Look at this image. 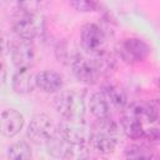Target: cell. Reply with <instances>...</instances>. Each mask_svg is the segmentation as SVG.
Masks as SVG:
<instances>
[{"label": "cell", "mask_w": 160, "mask_h": 160, "mask_svg": "<svg viewBox=\"0 0 160 160\" xmlns=\"http://www.w3.org/2000/svg\"><path fill=\"white\" fill-rule=\"evenodd\" d=\"M54 106L56 111L70 122H81L85 118V101L78 91L60 90L54 98Z\"/></svg>", "instance_id": "obj_1"}, {"label": "cell", "mask_w": 160, "mask_h": 160, "mask_svg": "<svg viewBox=\"0 0 160 160\" xmlns=\"http://www.w3.org/2000/svg\"><path fill=\"white\" fill-rule=\"evenodd\" d=\"M58 130V124L46 114H36L26 130L28 138L35 144H45Z\"/></svg>", "instance_id": "obj_2"}, {"label": "cell", "mask_w": 160, "mask_h": 160, "mask_svg": "<svg viewBox=\"0 0 160 160\" xmlns=\"http://www.w3.org/2000/svg\"><path fill=\"white\" fill-rule=\"evenodd\" d=\"M105 42H106L105 34L99 25L94 22H89L81 28L80 44L86 52L95 56L104 54L102 51L105 48Z\"/></svg>", "instance_id": "obj_3"}, {"label": "cell", "mask_w": 160, "mask_h": 160, "mask_svg": "<svg viewBox=\"0 0 160 160\" xmlns=\"http://www.w3.org/2000/svg\"><path fill=\"white\" fill-rule=\"evenodd\" d=\"M75 78L85 84H94L100 74V68L96 60H90L82 55L75 54L68 60Z\"/></svg>", "instance_id": "obj_4"}, {"label": "cell", "mask_w": 160, "mask_h": 160, "mask_svg": "<svg viewBox=\"0 0 160 160\" xmlns=\"http://www.w3.org/2000/svg\"><path fill=\"white\" fill-rule=\"evenodd\" d=\"M12 29L19 39L32 41L40 34V22L36 18V14L20 10L19 15L14 19Z\"/></svg>", "instance_id": "obj_5"}, {"label": "cell", "mask_w": 160, "mask_h": 160, "mask_svg": "<svg viewBox=\"0 0 160 160\" xmlns=\"http://www.w3.org/2000/svg\"><path fill=\"white\" fill-rule=\"evenodd\" d=\"M11 60L16 69H31L36 60V51L31 41L21 40L16 41L10 48Z\"/></svg>", "instance_id": "obj_6"}, {"label": "cell", "mask_w": 160, "mask_h": 160, "mask_svg": "<svg viewBox=\"0 0 160 160\" xmlns=\"http://www.w3.org/2000/svg\"><path fill=\"white\" fill-rule=\"evenodd\" d=\"M150 52L149 45L139 38H129L120 46V56L128 62H139L148 58Z\"/></svg>", "instance_id": "obj_7"}, {"label": "cell", "mask_w": 160, "mask_h": 160, "mask_svg": "<svg viewBox=\"0 0 160 160\" xmlns=\"http://www.w3.org/2000/svg\"><path fill=\"white\" fill-rule=\"evenodd\" d=\"M25 124L24 115L15 109H5L0 114V132L5 138L16 136Z\"/></svg>", "instance_id": "obj_8"}, {"label": "cell", "mask_w": 160, "mask_h": 160, "mask_svg": "<svg viewBox=\"0 0 160 160\" xmlns=\"http://www.w3.org/2000/svg\"><path fill=\"white\" fill-rule=\"evenodd\" d=\"M35 85L42 92L55 94L62 89L64 79L59 72L54 70H44L35 75Z\"/></svg>", "instance_id": "obj_9"}, {"label": "cell", "mask_w": 160, "mask_h": 160, "mask_svg": "<svg viewBox=\"0 0 160 160\" xmlns=\"http://www.w3.org/2000/svg\"><path fill=\"white\" fill-rule=\"evenodd\" d=\"M11 88L19 95H28L34 91L35 75L30 69H18L11 78Z\"/></svg>", "instance_id": "obj_10"}, {"label": "cell", "mask_w": 160, "mask_h": 160, "mask_svg": "<svg viewBox=\"0 0 160 160\" xmlns=\"http://www.w3.org/2000/svg\"><path fill=\"white\" fill-rule=\"evenodd\" d=\"M120 125H121V129H122L124 134L128 138H130L132 140L144 139L145 129L142 126L141 118H139L138 115H134L131 112L124 115L120 120Z\"/></svg>", "instance_id": "obj_11"}, {"label": "cell", "mask_w": 160, "mask_h": 160, "mask_svg": "<svg viewBox=\"0 0 160 160\" xmlns=\"http://www.w3.org/2000/svg\"><path fill=\"white\" fill-rule=\"evenodd\" d=\"M116 146V139L111 135L99 131L95 134H91L89 138V148L99 154H110L115 150Z\"/></svg>", "instance_id": "obj_12"}, {"label": "cell", "mask_w": 160, "mask_h": 160, "mask_svg": "<svg viewBox=\"0 0 160 160\" xmlns=\"http://www.w3.org/2000/svg\"><path fill=\"white\" fill-rule=\"evenodd\" d=\"M89 109L90 112L98 119H105L110 114V105L109 100L104 95V92H94L89 100Z\"/></svg>", "instance_id": "obj_13"}, {"label": "cell", "mask_w": 160, "mask_h": 160, "mask_svg": "<svg viewBox=\"0 0 160 160\" xmlns=\"http://www.w3.org/2000/svg\"><path fill=\"white\" fill-rule=\"evenodd\" d=\"M104 95L118 109H122L128 104L126 92L120 86H118V85H109V86H106Z\"/></svg>", "instance_id": "obj_14"}, {"label": "cell", "mask_w": 160, "mask_h": 160, "mask_svg": "<svg viewBox=\"0 0 160 160\" xmlns=\"http://www.w3.org/2000/svg\"><path fill=\"white\" fill-rule=\"evenodd\" d=\"M8 156L10 159H30L32 156L31 146L26 141H16L8 148Z\"/></svg>", "instance_id": "obj_15"}, {"label": "cell", "mask_w": 160, "mask_h": 160, "mask_svg": "<svg viewBox=\"0 0 160 160\" xmlns=\"http://www.w3.org/2000/svg\"><path fill=\"white\" fill-rule=\"evenodd\" d=\"M125 156L128 159H152V151L144 145H131L125 150Z\"/></svg>", "instance_id": "obj_16"}, {"label": "cell", "mask_w": 160, "mask_h": 160, "mask_svg": "<svg viewBox=\"0 0 160 160\" xmlns=\"http://www.w3.org/2000/svg\"><path fill=\"white\" fill-rule=\"evenodd\" d=\"M71 6L81 12H90L98 9L96 0H70Z\"/></svg>", "instance_id": "obj_17"}, {"label": "cell", "mask_w": 160, "mask_h": 160, "mask_svg": "<svg viewBox=\"0 0 160 160\" xmlns=\"http://www.w3.org/2000/svg\"><path fill=\"white\" fill-rule=\"evenodd\" d=\"M42 1L44 0H18V5H19V9L21 11L36 14V11L41 6Z\"/></svg>", "instance_id": "obj_18"}, {"label": "cell", "mask_w": 160, "mask_h": 160, "mask_svg": "<svg viewBox=\"0 0 160 160\" xmlns=\"http://www.w3.org/2000/svg\"><path fill=\"white\" fill-rule=\"evenodd\" d=\"M10 48H11V44L9 42L8 36L2 31H0V58L6 55L10 51Z\"/></svg>", "instance_id": "obj_19"}, {"label": "cell", "mask_w": 160, "mask_h": 160, "mask_svg": "<svg viewBox=\"0 0 160 160\" xmlns=\"http://www.w3.org/2000/svg\"><path fill=\"white\" fill-rule=\"evenodd\" d=\"M6 81V68L2 61H0V88L5 84Z\"/></svg>", "instance_id": "obj_20"}, {"label": "cell", "mask_w": 160, "mask_h": 160, "mask_svg": "<svg viewBox=\"0 0 160 160\" xmlns=\"http://www.w3.org/2000/svg\"><path fill=\"white\" fill-rule=\"evenodd\" d=\"M8 0H0V4H4V2H6Z\"/></svg>", "instance_id": "obj_21"}]
</instances>
